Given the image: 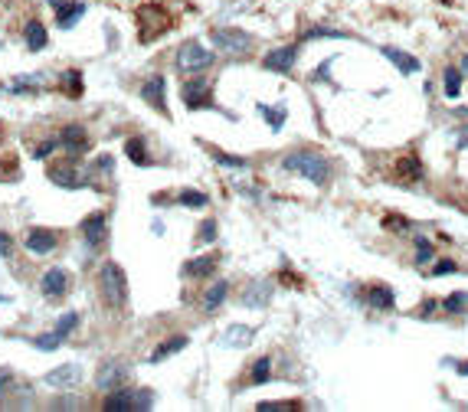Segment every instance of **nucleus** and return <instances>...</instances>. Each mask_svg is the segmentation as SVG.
<instances>
[{
  "label": "nucleus",
  "instance_id": "obj_14",
  "mask_svg": "<svg viewBox=\"0 0 468 412\" xmlns=\"http://www.w3.org/2000/svg\"><path fill=\"white\" fill-rule=\"evenodd\" d=\"M295 56H298V49H295V46H278V49H272V53H265L262 66H265L269 73H291Z\"/></svg>",
  "mask_w": 468,
  "mask_h": 412
},
{
  "label": "nucleus",
  "instance_id": "obj_39",
  "mask_svg": "<svg viewBox=\"0 0 468 412\" xmlns=\"http://www.w3.org/2000/svg\"><path fill=\"white\" fill-rule=\"evenodd\" d=\"M60 344H62L60 334H40V337H36V347H40V350H56Z\"/></svg>",
  "mask_w": 468,
  "mask_h": 412
},
{
  "label": "nucleus",
  "instance_id": "obj_37",
  "mask_svg": "<svg viewBox=\"0 0 468 412\" xmlns=\"http://www.w3.org/2000/svg\"><path fill=\"white\" fill-rule=\"evenodd\" d=\"M216 239V222L213 220H203L200 229H196V242H213Z\"/></svg>",
  "mask_w": 468,
  "mask_h": 412
},
{
  "label": "nucleus",
  "instance_id": "obj_29",
  "mask_svg": "<svg viewBox=\"0 0 468 412\" xmlns=\"http://www.w3.org/2000/svg\"><path fill=\"white\" fill-rule=\"evenodd\" d=\"M259 115L269 121V128H272V131H282V125H285V108H282V105H278V108H272V105L259 102Z\"/></svg>",
  "mask_w": 468,
  "mask_h": 412
},
{
  "label": "nucleus",
  "instance_id": "obj_36",
  "mask_svg": "<svg viewBox=\"0 0 468 412\" xmlns=\"http://www.w3.org/2000/svg\"><path fill=\"white\" fill-rule=\"evenodd\" d=\"M259 412H291L298 409V402H282V399H272V402H259Z\"/></svg>",
  "mask_w": 468,
  "mask_h": 412
},
{
  "label": "nucleus",
  "instance_id": "obj_40",
  "mask_svg": "<svg viewBox=\"0 0 468 412\" xmlns=\"http://www.w3.org/2000/svg\"><path fill=\"white\" fill-rule=\"evenodd\" d=\"M213 157L223 164V167H236V170H242V167H246V161H242V157H233V154H223V151H213Z\"/></svg>",
  "mask_w": 468,
  "mask_h": 412
},
{
  "label": "nucleus",
  "instance_id": "obj_18",
  "mask_svg": "<svg viewBox=\"0 0 468 412\" xmlns=\"http://www.w3.org/2000/svg\"><path fill=\"white\" fill-rule=\"evenodd\" d=\"M367 305L377 311H393L396 308V294H393V288H387V285H370V288H367Z\"/></svg>",
  "mask_w": 468,
  "mask_h": 412
},
{
  "label": "nucleus",
  "instance_id": "obj_31",
  "mask_svg": "<svg viewBox=\"0 0 468 412\" xmlns=\"http://www.w3.org/2000/svg\"><path fill=\"white\" fill-rule=\"evenodd\" d=\"M62 92H66L69 99H79V95H82V75H79V69H66V73H62Z\"/></svg>",
  "mask_w": 468,
  "mask_h": 412
},
{
  "label": "nucleus",
  "instance_id": "obj_16",
  "mask_svg": "<svg viewBox=\"0 0 468 412\" xmlns=\"http://www.w3.org/2000/svg\"><path fill=\"white\" fill-rule=\"evenodd\" d=\"M164 75H154V79H148L144 86H141V95H144V102L151 105V108H157L161 115H167V95H164Z\"/></svg>",
  "mask_w": 468,
  "mask_h": 412
},
{
  "label": "nucleus",
  "instance_id": "obj_45",
  "mask_svg": "<svg viewBox=\"0 0 468 412\" xmlns=\"http://www.w3.org/2000/svg\"><path fill=\"white\" fill-rule=\"evenodd\" d=\"M383 226H387V229H396V233H403L409 222L403 220V216H387V220H383Z\"/></svg>",
  "mask_w": 468,
  "mask_h": 412
},
{
  "label": "nucleus",
  "instance_id": "obj_9",
  "mask_svg": "<svg viewBox=\"0 0 468 412\" xmlns=\"http://www.w3.org/2000/svg\"><path fill=\"white\" fill-rule=\"evenodd\" d=\"M79 383H82V367L79 363H62V367L46 373V386H53V389H76Z\"/></svg>",
  "mask_w": 468,
  "mask_h": 412
},
{
  "label": "nucleus",
  "instance_id": "obj_6",
  "mask_svg": "<svg viewBox=\"0 0 468 412\" xmlns=\"http://www.w3.org/2000/svg\"><path fill=\"white\" fill-rule=\"evenodd\" d=\"M183 105L187 108H213V92H210V82L203 79V73L200 75H187L183 79Z\"/></svg>",
  "mask_w": 468,
  "mask_h": 412
},
{
  "label": "nucleus",
  "instance_id": "obj_11",
  "mask_svg": "<svg viewBox=\"0 0 468 412\" xmlns=\"http://www.w3.org/2000/svg\"><path fill=\"white\" fill-rule=\"evenodd\" d=\"M53 3V10H56V23L60 29H73L82 20L86 14V3H79V0H49Z\"/></svg>",
  "mask_w": 468,
  "mask_h": 412
},
{
  "label": "nucleus",
  "instance_id": "obj_47",
  "mask_svg": "<svg viewBox=\"0 0 468 412\" xmlns=\"http://www.w3.org/2000/svg\"><path fill=\"white\" fill-rule=\"evenodd\" d=\"M95 167H99V170H105V174H108V170L115 167V161H112V157L105 154V157H99V164H95Z\"/></svg>",
  "mask_w": 468,
  "mask_h": 412
},
{
  "label": "nucleus",
  "instance_id": "obj_44",
  "mask_svg": "<svg viewBox=\"0 0 468 412\" xmlns=\"http://www.w3.org/2000/svg\"><path fill=\"white\" fill-rule=\"evenodd\" d=\"M0 255H3V259L14 255V239H10V233H0Z\"/></svg>",
  "mask_w": 468,
  "mask_h": 412
},
{
  "label": "nucleus",
  "instance_id": "obj_49",
  "mask_svg": "<svg viewBox=\"0 0 468 412\" xmlns=\"http://www.w3.org/2000/svg\"><path fill=\"white\" fill-rule=\"evenodd\" d=\"M458 373H462V376H468V363H458Z\"/></svg>",
  "mask_w": 468,
  "mask_h": 412
},
{
  "label": "nucleus",
  "instance_id": "obj_1",
  "mask_svg": "<svg viewBox=\"0 0 468 412\" xmlns=\"http://www.w3.org/2000/svg\"><path fill=\"white\" fill-rule=\"evenodd\" d=\"M282 170H291V174H302L304 180H311L315 187H324L331 180V161H324L315 151H291L282 157Z\"/></svg>",
  "mask_w": 468,
  "mask_h": 412
},
{
  "label": "nucleus",
  "instance_id": "obj_43",
  "mask_svg": "<svg viewBox=\"0 0 468 412\" xmlns=\"http://www.w3.org/2000/svg\"><path fill=\"white\" fill-rule=\"evenodd\" d=\"M56 147H60V138H53V141H43V147H36V151H33V157H40V161H43V157H49Z\"/></svg>",
  "mask_w": 468,
  "mask_h": 412
},
{
  "label": "nucleus",
  "instance_id": "obj_27",
  "mask_svg": "<svg viewBox=\"0 0 468 412\" xmlns=\"http://www.w3.org/2000/svg\"><path fill=\"white\" fill-rule=\"evenodd\" d=\"M125 154H128V157H131V164H138V167H148V164H151V154H148V147H144V141H141V138H128Z\"/></svg>",
  "mask_w": 468,
  "mask_h": 412
},
{
  "label": "nucleus",
  "instance_id": "obj_35",
  "mask_svg": "<svg viewBox=\"0 0 468 412\" xmlns=\"http://www.w3.org/2000/svg\"><path fill=\"white\" fill-rule=\"evenodd\" d=\"M432 255H436L432 242L419 239V242H416V265H429V262H432Z\"/></svg>",
  "mask_w": 468,
  "mask_h": 412
},
{
  "label": "nucleus",
  "instance_id": "obj_21",
  "mask_svg": "<svg viewBox=\"0 0 468 412\" xmlns=\"http://www.w3.org/2000/svg\"><path fill=\"white\" fill-rule=\"evenodd\" d=\"M269 298H272V288H269V285H262V281H249V288L242 292V305H246V308H262Z\"/></svg>",
  "mask_w": 468,
  "mask_h": 412
},
{
  "label": "nucleus",
  "instance_id": "obj_50",
  "mask_svg": "<svg viewBox=\"0 0 468 412\" xmlns=\"http://www.w3.org/2000/svg\"><path fill=\"white\" fill-rule=\"evenodd\" d=\"M462 69H465V73H468V56H465V59H462Z\"/></svg>",
  "mask_w": 468,
  "mask_h": 412
},
{
  "label": "nucleus",
  "instance_id": "obj_15",
  "mask_svg": "<svg viewBox=\"0 0 468 412\" xmlns=\"http://www.w3.org/2000/svg\"><path fill=\"white\" fill-rule=\"evenodd\" d=\"M46 177H49L56 187H62V190H76V187H82V183H86L73 164H53V167L46 170Z\"/></svg>",
  "mask_w": 468,
  "mask_h": 412
},
{
  "label": "nucleus",
  "instance_id": "obj_38",
  "mask_svg": "<svg viewBox=\"0 0 468 412\" xmlns=\"http://www.w3.org/2000/svg\"><path fill=\"white\" fill-rule=\"evenodd\" d=\"M151 406H154V393H151V389H138V393H135V409L138 412H148Z\"/></svg>",
  "mask_w": 468,
  "mask_h": 412
},
{
  "label": "nucleus",
  "instance_id": "obj_48",
  "mask_svg": "<svg viewBox=\"0 0 468 412\" xmlns=\"http://www.w3.org/2000/svg\"><path fill=\"white\" fill-rule=\"evenodd\" d=\"M53 409H76V402H73V399H62V402H56Z\"/></svg>",
  "mask_w": 468,
  "mask_h": 412
},
{
  "label": "nucleus",
  "instance_id": "obj_8",
  "mask_svg": "<svg viewBox=\"0 0 468 412\" xmlns=\"http://www.w3.org/2000/svg\"><path fill=\"white\" fill-rule=\"evenodd\" d=\"M82 239H86V246H89L92 252H99L102 246H105L108 239V216L105 213H89L86 220H82Z\"/></svg>",
  "mask_w": 468,
  "mask_h": 412
},
{
  "label": "nucleus",
  "instance_id": "obj_20",
  "mask_svg": "<svg viewBox=\"0 0 468 412\" xmlns=\"http://www.w3.org/2000/svg\"><path fill=\"white\" fill-rule=\"evenodd\" d=\"M226 294H229V281L226 279H216L210 285V292L203 294V311H207V314H213V311L226 301Z\"/></svg>",
  "mask_w": 468,
  "mask_h": 412
},
{
  "label": "nucleus",
  "instance_id": "obj_28",
  "mask_svg": "<svg viewBox=\"0 0 468 412\" xmlns=\"http://www.w3.org/2000/svg\"><path fill=\"white\" fill-rule=\"evenodd\" d=\"M442 88H445V99H458V95H462V69L449 66V69L442 73Z\"/></svg>",
  "mask_w": 468,
  "mask_h": 412
},
{
  "label": "nucleus",
  "instance_id": "obj_42",
  "mask_svg": "<svg viewBox=\"0 0 468 412\" xmlns=\"http://www.w3.org/2000/svg\"><path fill=\"white\" fill-rule=\"evenodd\" d=\"M452 272H458V265L452 259H442V262L432 265V275H452Z\"/></svg>",
  "mask_w": 468,
  "mask_h": 412
},
{
  "label": "nucleus",
  "instance_id": "obj_19",
  "mask_svg": "<svg viewBox=\"0 0 468 412\" xmlns=\"http://www.w3.org/2000/svg\"><path fill=\"white\" fill-rule=\"evenodd\" d=\"M256 340V327H249V324H233L226 334H223V344L226 347H249Z\"/></svg>",
  "mask_w": 468,
  "mask_h": 412
},
{
  "label": "nucleus",
  "instance_id": "obj_17",
  "mask_svg": "<svg viewBox=\"0 0 468 412\" xmlns=\"http://www.w3.org/2000/svg\"><path fill=\"white\" fill-rule=\"evenodd\" d=\"M380 53H383V56L390 59V62H393V66H396V69H400L403 75L419 73V59H416V56H409V53H403V49H396V46H383Z\"/></svg>",
  "mask_w": 468,
  "mask_h": 412
},
{
  "label": "nucleus",
  "instance_id": "obj_12",
  "mask_svg": "<svg viewBox=\"0 0 468 412\" xmlns=\"http://www.w3.org/2000/svg\"><path fill=\"white\" fill-rule=\"evenodd\" d=\"M56 242H60V235L53 233V229H43V226L27 229V249L33 255H49V252L56 249Z\"/></svg>",
  "mask_w": 468,
  "mask_h": 412
},
{
  "label": "nucleus",
  "instance_id": "obj_4",
  "mask_svg": "<svg viewBox=\"0 0 468 412\" xmlns=\"http://www.w3.org/2000/svg\"><path fill=\"white\" fill-rule=\"evenodd\" d=\"M213 62H216L213 49H207V46L200 43V40H187V43L177 49V69H181V75H200V73H207Z\"/></svg>",
  "mask_w": 468,
  "mask_h": 412
},
{
  "label": "nucleus",
  "instance_id": "obj_41",
  "mask_svg": "<svg viewBox=\"0 0 468 412\" xmlns=\"http://www.w3.org/2000/svg\"><path fill=\"white\" fill-rule=\"evenodd\" d=\"M315 36H331V40H348V33H337V29H308L304 33V40H315Z\"/></svg>",
  "mask_w": 468,
  "mask_h": 412
},
{
  "label": "nucleus",
  "instance_id": "obj_32",
  "mask_svg": "<svg viewBox=\"0 0 468 412\" xmlns=\"http://www.w3.org/2000/svg\"><path fill=\"white\" fill-rule=\"evenodd\" d=\"M269 373H272V360H269V357H259L256 363H252L249 383H269Z\"/></svg>",
  "mask_w": 468,
  "mask_h": 412
},
{
  "label": "nucleus",
  "instance_id": "obj_23",
  "mask_svg": "<svg viewBox=\"0 0 468 412\" xmlns=\"http://www.w3.org/2000/svg\"><path fill=\"white\" fill-rule=\"evenodd\" d=\"M102 409H105V412H128V409H135V393L121 386V389H115V393H108Z\"/></svg>",
  "mask_w": 468,
  "mask_h": 412
},
{
  "label": "nucleus",
  "instance_id": "obj_24",
  "mask_svg": "<svg viewBox=\"0 0 468 412\" xmlns=\"http://www.w3.org/2000/svg\"><path fill=\"white\" fill-rule=\"evenodd\" d=\"M396 177H400V180H406V183H413V180H423V161H419V157H413V154L400 157V161H396Z\"/></svg>",
  "mask_w": 468,
  "mask_h": 412
},
{
  "label": "nucleus",
  "instance_id": "obj_25",
  "mask_svg": "<svg viewBox=\"0 0 468 412\" xmlns=\"http://www.w3.org/2000/svg\"><path fill=\"white\" fill-rule=\"evenodd\" d=\"M213 268H216V259H213V255H200V259L183 262V275H187V279H207Z\"/></svg>",
  "mask_w": 468,
  "mask_h": 412
},
{
  "label": "nucleus",
  "instance_id": "obj_10",
  "mask_svg": "<svg viewBox=\"0 0 468 412\" xmlns=\"http://www.w3.org/2000/svg\"><path fill=\"white\" fill-rule=\"evenodd\" d=\"M60 147H66V154H73V157H82V154H89V134L82 125H66L60 134Z\"/></svg>",
  "mask_w": 468,
  "mask_h": 412
},
{
  "label": "nucleus",
  "instance_id": "obj_3",
  "mask_svg": "<svg viewBox=\"0 0 468 412\" xmlns=\"http://www.w3.org/2000/svg\"><path fill=\"white\" fill-rule=\"evenodd\" d=\"M135 23H138L141 43H151V40H157L161 33L170 29V14H167L164 7H157V3H144V7H138Z\"/></svg>",
  "mask_w": 468,
  "mask_h": 412
},
{
  "label": "nucleus",
  "instance_id": "obj_30",
  "mask_svg": "<svg viewBox=\"0 0 468 412\" xmlns=\"http://www.w3.org/2000/svg\"><path fill=\"white\" fill-rule=\"evenodd\" d=\"M442 311H445V314H465L468 311V294L465 292H452L449 298H442Z\"/></svg>",
  "mask_w": 468,
  "mask_h": 412
},
{
  "label": "nucleus",
  "instance_id": "obj_33",
  "mask_svg": "<svg viewBox=\"0 0 468 412\" xmlns=\"http://www.w3.org/2000/svg\"><path fill=\"white\" fill-rule=\"evenodd\" d=\"M177 203L194 206V209H203V206L210 203V196H207V193H200V190H181V196H177Z\"/></svg>",
  "mask_w": 468,
  "mask_h": 412
},
{
  "label": "nucleus",
  "instance_id": "obj_13",
  "mask_svg": "<svg viewBox=\"0 0 468 412\" xmlns=\"http://www.w3.org/2000/svg\"><path fill=\"white\" fill-rule=\"evenodd\" d=\"M40 292H43L46 298H62V294L69 292V272H66V268H49V272H43Z\"/></svg>",
  "mask_w": 468,
  "mask_h": 412
},
{
  "label": "nucleus",
  "instance_id": "obj_7",
  "mask_svg": "<svg viewBox=\"0 0 468 412\" xmlns=\"http://www.w3.org/2000/svg\"><path fill=\"white\" fill-rule=\"evenodd\" d=\"M128 380H131V370H128V363H121V360H105V363L99 367V373H95V386L105 389V393L121 389Z\"/></svg>",
  "mask_w": 468,
  "mask_h": 412
},
{
  "label": "nucleus",
  "instance_id": "obj_5",
  "mask_svg": "<svg viewBox=\"0 0 468 412\" xmlns=\"http://www.w3.org/2000/svg\"><path fill=\"white\" fill-rule=\"evenodd\" d=\"M210 40L216 43V49H223L229 56H249L252 53V36L242 33L236 27H220L210 33Z\"/></svg>",
  "mask_w": 468,
  "mask_h": 412
},
{
  "label": "nucleus",
  "instance_id": "obj_22",
  "mask_svg": "<svg viewBox=\"0 0 468 412\" xmlns=\"http://www.w3.org/2000/svg\"><path fill=\"white\" fill-rule=\"evenodd\" d=\"M23 40H27V49L40 53V49H46V43H49V33H46V27L40 20H30L27 29H23Z\"/></svg>",
  "mask_w": 468,
  "mask_h": 412
},
{
  "label": "nucleus",
  "instance_id": "obj_2",
  "mask_svg": "<svg viewBox=\"0 0 468 412\" xmlns=\"http://www.w3.org/2000/svg\"><path fill=\"white\" fill-rule=\"evenodd\" d=\"M99 288L105 294V301L112 308H125L128 305V275L118 262H105L99 268Z\"/></svg>",
  "mask_w": 468,
  "mask_h": 412
},
{
  "label": "nucleus",
  "instance_id": "obj_34",
  "mask_svg": "<svg viewBox=\"0 0 468 412\" xmlns=\"http://www.w3.org/2000/svg\"><path fill=\"white\" fill-rule=\"evenodd\" d=\"M76 324H79V311H66L60 321H56V334L66 340L69 334H73V331H76Z\"/></svg>",
  "mask_w": 468,
  "mask_h": 412
},
{
  "label": "nucleus",
  "instance_id": "obj_46",
  "mask_svg": "<svg viewBox=\"0 0 468 412\" xmlns=\"http://www.w3.org/2000/svg\"><path fill=\"white\" fill-rule=\"evenodd\" d=\"M331 66H334V59H328V62H324V66H321L317 73H311V82H324V79L331 75Z\"/></svg>",
  "mask_w": 468,
  "mask_h": 412
},
{
  "label": "nucleus",
  "instance_id": "obj_26",
  "mask_svg": "<svg viewBox=\"0 0 468 412\" xmlns=\"http://www.w3.org/2000/svg\"><path fill=\"white\" fill-rule=\"evenodd\" d=\"M183 347H187V337H181V334H177V337H170V340H164V344H157V347H154V353L148 357V360H151V363H161V360L174 357V353L183 350Z\"/></svg>",
  "mask_w": 468,
  "mask_h": 412
}]
</instances>
